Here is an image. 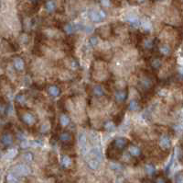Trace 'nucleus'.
<instances>
[{"instance_id":"obj_16","label":"nucleus","mask_w":183,"mask_h":183,"mask_svg":"<svg viewBox=\"0 0 183 183\" xmlns=\"http://www.w3.org/2000/svg\"><path fill=\"white\" fill-rule=\"evenodd\" d=\"M48 92L51 97H58L61 94V89L57 87V86H50L49 89H48Z\"/></svg>"},{"instance_id":"obj_13","label":"nucleus","mask_w":183,"mask_h":183,"mask_svg":"<svg viewBox=\"0 0 183 183\" xmlns=\"http://www.w3.org/2000/svg\"><path fill=\"white\" fill-rule=\"evenodd\" d=\"M60 141L63 144H68L71 140V134L69 132H62L59 136Z\"/></svg>"},{"instance_id":"obj_37","label":"nucleus","mask_w":183,"mask_h":183,"mask_svg":"<svg viewBox=\"0 0 183 183\" xmlns=\"http://www.w3.org/2000/svg\"><path fill=\"white\" fill-rule=\"evenodd\" d=\"M5 111H6L5 105H4V103H2V105H1V113L4 114V113H5Z\"/></svg>"},{"instance_id":"obj_33","label":"nucleus","mask_w":183,"mask_h":183,"mask_svg":"<svg viewBox=\"0 0 183 183\" xmlns=\"http://www.w3.org/2000/svg\"><path fill=\"white\" fill-rule=\"evenodd\" d=\"M16 150L15 149H12V150H10V151L7 153V156L8 157V158H12V157H14V156L16 155Z\"/></svg>"},{"instance_id":"obj_7","label":"nucleus","mask_w":183,"mask_h":183,"mask_svg":"<svg viewBox=\"0 0 183 183\" xmlns=\"http://www.w3.org/2000/svg\"><path fill=\"white\" fill-rule=\"evenodd\" d=\"M13 66L17 71H22L25 67V62L22 58L15 57L13 60Z\"/></svg>"},{"instance_id":"obj_14","label":"nucleus","mask_w":183,"mask_h":183,"mask_svg":"<svg viewBox=\"0 0 183 183\" xmlns=\"http://www.w3.org/2000/svg\"><path fill=\"white\" fill-rule=\"evenodd\" d=\"M125 20L127 21V22L130 23L132 26H135V27H136V26H138L139 24H140V20H139V18L136 16H135V15H129V16H127L125 18Z\"/></svg>"},{"instance_id":"obj_39","label":"nucleus","mask_w":183,"mask_h":183,"mask_svg":"<svg viewBox=\"0 0 183 183\" xmlns=\"http://www.w3.org/2000/svg\"><path fill=\"white\" fill-rule=\"evenodd\" d=\"M179 72H180V73H181V74L183 75V68H182V67H181V68L179 69Z\"/></svg>"},{"instance_id":"obj_23","label":"nucleus","mask_w":183,"mask_h":183,"mask_svg":"<svg viewBox=\"0 0 183 183\" xmlns=\"http://www.w3.org/2000/svg\"><path fill=\"white\" fill-rule=\"evenodd\" d=\"M161 60L159 58H154L152 59L151 63H150V66H151V67L154 69V70H157L161 67Z\"/></svg>"},{"instance_id":"obj_19","label":"nucleus","mask_w":183,"mask_h":183,"mask_svg":"<svg viewBox=\"0 0 183 183\" xmlns=\"http://www.w3.org/2000/svg\"><path fill=\"white\" fill-rule=\"evenodd\" d=\"M70 122H71V120H70V118H69L68 115L61 114L60 116V123H61V126L66 127V126H68L70 124Z\"/></svg>"},{"instance_id":"obj_42","label":"nucleus","mask_w":183,"mask_h":183,"mask_svg":"<svg viewBox=\"0 0 183 183\" xmlns=\"http://www.w3.org/2000/svg\"><path fill=\"white\" fill-rule=\"evenodd\" d=\"M142 183H146V182H142Z\"/></svg>"},{"instance_id":"obj_41","label":"nucleus","mask_w":183,"mask_h":183,"mask_svg":"<svg viewBox=\"0 0 183 183\" xmlns=\"http://www.w3.org/2000/svg\"><path fill=\"white\" fill-rule=\"evenodd\" d=\"M6 183H9V182H7H7H6Z\"/></svg>"},{"instance_id":"obj_11","label":"nucleus","mask_w":183,"mask_h":183,"mask_svg":"<svg viewBox=\"0 0 183 183\" xmlns=\"http://www.w3.org/2000/svg\"><path fill=\"white\" fill-rule=\"evenodd\" d=\"M100 163L101 161L100 160H97V159H94V158H88L87 160V166L90 169H93V170H95L97 169L100 166Z\"/></svg>"},{"instance_id":"obj_9","label":"nucleus","mask_w":183,"mask_h":183,"mask_svg":"<svg viewBox=\"0 0 183 183\" xmlns=\"http://www.w3.org/2000/svg\"><path fill=\"white\" fill-rule=\"evenodd\" d=\"M128 152H129V154H130L131 156H134V157H138V156H140L141 154H142L140 148H139L138 146H136V145H132L129 146Z\"/></svg>"},{"instance_id":"obj_24","label":"nucleus","mask_w":183,"mask_h":183,"mask_svg":"<svg viewBox=\"0 0 183 183\" xmlns=\"http://www.w3.org/2000/svg\"><path fill=\"white\" fill-rule=\"evenodd\" d=\"M128 109L132 111H136L139 109V103L137 100H131L130 102H129V105H128Z\"/></svg>"},{"instance_id":"obj_30","label":"nucleus","mask_w":183,"mask_h":183,"mask_svg":"<svg viewBox=\"0 0 183 183\" xmlns=\"http://www.w3.org/2000/svg\"><path fill=\"white\" fill-rule=\"evenodd\" d=\"M99 3L104 7H111V0H99Z\"/></svg>"},{"instance_id":"obj_3","label":"nucleus","mask_w":183,"mask_h":183,"mask_svg":"<svg viewBox=\"0 0 183 183\" xmlns=\"http://www.w3.org/2000/svg\"><path fill=\"white\" fill-rule=\"evenodd\" d=\"M21 121L28 126H32L36 123V117L30 112H26L21 116Z\"/></svg>"},{"instance_id":"obj_34","label":"nucleus","mask_w":183,"mask_h":183,"mask_svg":"<svg viewBox=\"0 0 183 183\" xmlns=\"http://www.w3.org/2000/svg\"><path fill=\"white\" fill-rule=\"evenodd\" d=\"M84 30L86 32H88V33H91V32L93 31V28L92 26H86V27H84Z\"/></svg>"},{"instance_id":"obj_5","label":"nucleus","mask_w":183,"mask_h":183,"mask_svg":"<svg viewBox=\"0 0 183 183\" xmlns=\"http://www.w3.org/2000/svg\"><path fill=\"white\" fill-rule=\"evenodd\" d=\"M44 7L48 13H53L57 10V4L54 0H46Z\"/></svg>"},{"instance_id":"obj_38","label":"nucleus","mask_w":183,"mask_h":183,"mask_svg":"<svg viewBox=\"0 0 183 183\" xmlns=\"http://www.w3.org/2000/svg\"><path fill=\"white\" fill-rule=\"evenodd\" d=\"M146 1V0H136V2L138 3V4H141V3H144Z\"/></svg>"},{"instance_id":"obj_17","label":"nucleus","mask_w":183,"mask_h":183,"mask_svg":"<svg viewBox=\"0 0 183 183\" xmlns=\"http://www.w3.org/2000/svg\"><path fill=\"white\" fill-rule=\"evenodd\" d=\"M145 172H146V174L147 176H153L155 174V172H156V168L153 164L151 163H148V164H146L145 166Z\"/></svg>"},{"instance_id":"obj_12","label":"nucleus","mask_w":183,"mask_h":183,"mask_svg":"<svg viewBox=\"0 0 183 183\" xmlns=\"http://www.w3.org/2000/svg\"><path fill=\"white\" fill-rule=\"evenodd\" d=\"M140 86L141 87L144 89H147V90H148V89H150L152 88V80L150 79L149 77H143V78H141V80H140Z\"/></svg>"},{"instance_id":"obj_40","label":"nucleus","mask_w":183,"mask_h":183,"mask_svg":"<svg viewBox=\"0 0 183 183\" xmlns=\"http://www.w3.org/2000/svg\"><path fill=\"white\" fill-rule=\"evenodd\" d=\"M157 1H161V0H157Z\"/></svg>"},{"instance_id":"obj_31","label":"nucleus","mask_w":183,"mask_h":183,"mask_svg":"<svg viewBox=\"0 0 183 183\" xmlns=\"http://www.w3.org/2000/svg\"><path fill=\"white\" fill-rule=\"evenodd\" d=\"M89 42H90V44H91L93 47H95L96 45L98 44V38H97V37H95V36L91 37L90 40H89Z\"/></svg>"},{"instance_id":"obj_27","label":"nucleus","mask_w":183,"mask_h":183,"mask_svg":"<svg viewBox=\"0 0 183 183\" xmlns=\"http://www.w3.org/2000/svg\"><path fill=\"white\" fill-rule=\"evenodd\" d=\"M154 183H167V179L163 175H157L154 179Z\"/></svg>"},{"instance_id":"obj_25","label":"nucleus","mask_w":183,"mask_h":183,"mask_svg":"<svg viewBox=\"0 0 183 183\" xmlns=\"http://www.w3.org/2000/svg\"><path fill=\"white\" fill-rule=\"evenodd\" d=\"M143 45H144V48H145V49L150 50V49H152V48L154 47L155 44H154V41H153V40H151V39H146V40L144 41Z\"/></svg>"},{"instance_id":"obj_2","label":"nucleus","mask_w":183,"mask_h":183,"mask_svg":"<svg viewBox=\"0 0 183 183\" xmlns=\"http://www.w3.org/2000/svg\"><path fill=\"white\" fill-rule=\"evenodd\" d=\"M13 172L18 177H21V176L24 177V176H28L30 173V169L25 164H17V166H15Z\"/></svg>"},{"instance_id":"obj_18","label":"nucleus","mask_w":183,"mask_h":183,"mask_svg":"<svg viewBox=\"0 0 183 183\" xmlns=\"http://www.w3.org/2000/svg\"><path fill=\"white\" fill-rule=\"evenodd\" d=\"M104 130L107 131V132H114L115 129H116V124H115V122H114L107 121V122H104Z\"/></svg>"},{"instance_id":"obj_22","label":"nucleus","mask_w":183,"mask_h":183,"mask_svg":"<svg viewBox=\"0 0 183 183\" xmlns=\"http://www.w3.org/2000/svg\"><path fill=\"white\" fill-rule=\"evenodd\" d=\"M93 93L97 97H102L104 95V90L101 86H94L93 89Z\"/></svg>"},{"instance_id":"obj_26","label":"nucleus","mask_w":183,"mask_h":183,"mask_svg":"<svg viewBox=\"0 0 183 183\" xmlns=\"http://www.w3.org/2000/svg\"><path fill=\"white\" fill-rule=\"evenodd\" d=\"M141 25H142V27H143L146 30H151V28H152L151 22H150V21L147 20V19L143 20L142 22H141Z\"/></svg>"},{"instance_id":"obj_32","label":"nucleus","mask_w":183,"mask_h":183,"mask_svg":"<svg viewBox=\"0 0 183 183\" xmlns=\"http://www.w3.org/2000/svg\"><path fill=\"white\" fill-rule=\"evenodd\" d=\"M17 101L19 102L20 104L25 103V97L23 95H17Z\"/></svg>"},{"instance_id":"obj_8","label":"nucleus","mask_w":183,"mask_h":183,"mask_svg":"<svg viewBox=\"0 0 183 183\" xmlns=\"http://www.w3.org/2000/svg\"><path fill=\"white\" fill-rule=\"evenodd\" d=\"M1 143L5 146H9L13 144V136L9 133H5L1 137Z\"/></svg>"},{"instance_id":"obj_15","label":"nucleus","mask_w":183,"mask_h":183,"mask_svg":"<svg viewBox=\"0 0 183 183\" xmlns=\"http://www.w3.org/2000/svg\"><path fill=\"white\" fill-rule=\"evenodd\" d=\"M159 52L164 56H168L171 55V48L168 44H162L159 47Z\"/></svg>"},{"instance_id":"obj_36","label":"nucleus","mask_w":183,"mask_h":183,"mask_svg":"<svg viewBox=\"0 0 183 183\" xmlns=\"http://www.w3.org/2000/svg\"><path fill=\"white\" fill-rule=\"evenodd\" d=\"M21 146H22L23 148H27L28 146V143L26 141V140H23V142L21 143Z\"/></svg>"},{"instance_id":"obj_1","label":"nucleus","mask_w":183,"mask_h":183,"mask_svg":"<svg viewBox=\"0 0 183 183\" xmlns=\"http://www.w3.org/2000/svg\"><path fill=\"white\" fill-rule=\"evenodd\" d=\"M88 15H89L90 19L93 21V22H95V23L101 22V21H103L106 18V13L103 9H100V10L91 9L88 12Z\"/></svg>"},{"instance_id":"obj_10","label":"nucleus","mask_w":183,"mask_h":183,"mask_svg":"<svg viewBox=\"0 0 183 183\" xmlns=\"http://www.w3.org/2000/svg\"><path fill=\"white\" fill-rule=\"evenodd\" d=\"M114 98L115 100L118 102H123L126 100L127 98V91L126 90H119L116 91L114 94Z\"/></svg>"},{"instance_id":"obj_6","label":"nucleus","mask_w":183,"mask_h":183,"mask_svg":"<svg viewBox=\"0 0 183 183\" xmlns=\"http://www.w3.org/2000/svg\"><path fill=\"white\" fill-rule=\"evenodd\" d=\"M159 145H160L161 148L164 149V150L168 149L170 147V145H171V140H170V138L168 135L161 136L160 139H159Z\"/></svg>"},{"instance_id":"obj_29","label":"nucleus","mask_w":183,"mask_h":183,"mask_svg":"<svg viewBox=\"0 0 183 183\" xmlns=\"http://www.w3.org/2000/svg\"><path fill=\"white\" fill-rule=\"evenodd\" d=\"M175 182L176 183H183V173L179 172L175 175Z\"/></svg>"},{"instance_id":"obj_4","label":"nucleus","mask_w":183,"mask_h":183,"mask_svg":"<svg viewBox=\"0 0 183 183\" xmlns=\"http://www.w3.org/2000/svg\"><path fill=\"white\" fill-rule=\"evenodd\" d=\"M61 165L63 168H70L72 166V159L68 155H63L61 157Z\"/></svg>"},{"instance_id":"obj_35","label":"nucleus","mask_w":183,"mask_h":183,"mask_svg":"<svg viewBox=\"0 0 183 183\" xmlns=\"http://www.w3.org/2000/svg\"><path fill=\"white\" fill-rule=\"evenodd\" d=\"M28 2H29L30 4L34 5V6H36V5H38V4H39V0H28Z\"/></svg>"},{"instance_id":"obj_21","label":"nucleus","mask_w":183,"mask_h":183,"mask_svg":"<svg viewBox=\"0 0 183 183\" xmlns=\"http://www.w3.org/2000/svg\"><path fill=\"white\" fill-rule=\"evenodd\" d=\"M77 29H78V28L76 27V25H73V24H71V23H67V24L64 25V27H63L64 31H65L66 33H68V34H71L72 32H73L74 30H76Z\"/></svg>"},{"instance_id":"obj_20","label":"nucleus","mask_w":183,"mask_h":183,"mask_svg":"<svg viewBox=\"0 0 183 183\" xmlns=\"http://www.w3.org/2000/svg\"><path fill=\"white\" fill-rule=\"evenodd\" d=\"M79 144H80V146L81 148L83 150L86 149V145H87V137L84 134H80L79 135Z\"/></svg>"},{"instance_id":"obj_28","label":"nucleus","mask_w":183,"mask_h":183,"mask_svg":"<svg viewBox=\"0 0 183 183\" xmlns=\"http://www.w3.org/2000/svg\"><path fill=\"white\" fill-rule=\"evenodd\" d=\"M23 158L25 159V161H27V162H31V161H33L34 159V156L30 152H27L23 155Z\"/></svg>"}]
</instances>
